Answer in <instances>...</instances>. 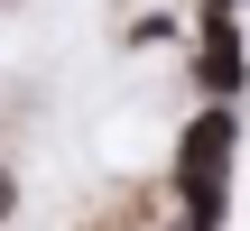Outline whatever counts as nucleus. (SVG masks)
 <instances>
[{
    "mask_svg": "<svg viewBox=\"0 0 250 231\" xmlns=\"http://www.w3.org/2000/svg\"><path fill=\"white\" fill-rule=\"evenodd\" d=\"M9 204H19V185H9V167H0V222H9Z\"/></svg>",
    "mask_w": 250,
    "mask_h": 231,
    "instance_id": "obj_3",
    "label": "nucleus"
},
{
    "mask_svg": "<svg viewBox=\"0 0 250 231\" xmlns=\"http://www.w3.org/2000/svg\"><path fill=\"white\" fill-rule=\"evenodd\" d=\"M232 102H204L176 139V194H186V231H223V204H232Z\"/></svg>",
    "mask_w": 250,
    "mask_h": 231,
    "instance_id": "obj_1",
    "label": "nucleus"
},
{
    "mask_svg": "<svg viewBox=\"0 0 250 231\" xmlns=\"http://www.w3.org/2000/svg\"><path fill=\"white\" fill-rule=\"evenodd\" d=\"M195 74H204V93H213V102H232V93L250 83V46H241V28H232V9H223V0L204 9V37H195Z\"/></svg>",
    "mask_w": 250,
    "mask_h": 231,
    "instance_id": "obj_2",
    "label": "nucleus"
}]
</instances>
